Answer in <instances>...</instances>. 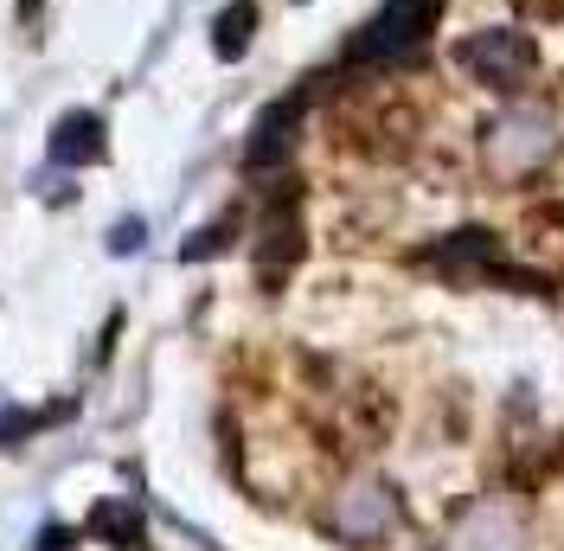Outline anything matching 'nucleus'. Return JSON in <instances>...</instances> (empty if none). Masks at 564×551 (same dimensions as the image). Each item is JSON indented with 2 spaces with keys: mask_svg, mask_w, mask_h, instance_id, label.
Wrapping results in <instances>:
<instances>
[{
  "mask_svg": "<svg viewBox=\"0 0 564 551\" xmlns=\"http://www.w3.org/2000/svg\"><path fill=\"white\" fill-rule=\"evenodd\" d=\"M552 161H558V122H552V109H539V104L500 109L488 122V136H481V168L500 186L532 180V173H545Z\"/></svg>",
  "mask_w": 564,
  "mask_h": 551,
  "instance_id": "1",
  "label": "nucleus"
},
{
  "mask_svg": "<svg viewBox=\"0 0 564 551\" xmlns=\"http://www.w3.org/2000/svg\"><path fill=\"white\" fill-rule=\"evenodd\" d=\"M430 33H436V0H386V7L352 33L347 65H366V71L417 65Z\"/></svg>",
  "mask_w": 564,
  "mask_h": 551,
  "instance_id": "2",
  "label": "nucleus"
},
{
  "mask_svg": "<svg viewBox=\"0 0 564 551\" xmlns=\"http://www.w3.org/2000/svg\"><path fill=\"white\" fill-rule=\"evenodd\" d=\"M456 65L475 84L513 97V90H527L532 71H539V45H532V33H513V26H481V33H468L456 45Z\"/></svg>",
  "mask_w": 564,
  "mask_h": 551,
  "instance_id": "3",
  "label": "nucleus"
},
{
  "mask_svg": "<svg viewBox=\"0 0 564 551\" xmlns=\"http://www.w3.org/2000/svg\"><path fill=\"white\" fill-rule=\"evenodd\" d=\"M302 186L295 180H276L270 206H263V225H257V276L263 289H282V276L302 263Z\"/></svg>",
  "mask_w": 564,
  "mask_h": 551,
  "instance_id": "4",
  "label": "nucleus"
},
{
  "mask_svg": "<svg viewBox=\"0 0 564 551\" xmlns=\"http://www.w3.org/2000/svg\"><path fill=\"white\" fill-rule=\"evenodd\" d=\"M417 263H430V270L449 276V282H520V270L500 257V238L481 231V225L436 238L430 250H417Z\"/></svg>",
  "mask_w": 564,
  "mask_h": 551,
  "instance_id": "5",
  "label": "nucleus"
},
{
  "mask_svg": "<svg viewBox=\"0 0 564 551\" xmlns=\"http://www.w3.org/2000/svg\"><path fill=\"white\" fill-rule=\"evenodd\" d=\"M327 526H334L347 545H379L391 526H398V494H391L386 482H359V487H347V494L334 500Z\"/></svg>",
  "mask_w": 564,
  "mask_h": 551,
  "instance_id": "6",
  "label": "nucleus"
},
{
  "mask_svg": "<svg viewBox=\"0 0 564 551\" xmlns=\"http://www.w3.org/2000/svg\"><path fill=\"white\" fill-rule=\"evenodd\" d=\"M302 116H308V97L302 90L295 97H276V104L263 109L250 141H245V173H276L295 154V141H302Z\"/></svg>",
  "mask_w": 564,
  "mask_h": 551,
  "instance_id": "7",
  "label": "nucleus"
},
{
  "mask_svg": "<svg viewBox=\"0 0 564 551\" xmlns=\"http://www.w3.org/2000/svg\"><path fill=\"white\" fill-rule=\"evenodd\" d=\"M513 250L532 276H564V199L552 206H532L513 231Z\"/></svg>",
  "mask_w": 564,
  "mask_h": 551,
  "instance_id": "8",
  "label": "nucleus"
},
{
  "mask_svg": "<svg viewBox=\"0 0 564 551\" xmlns=\"http://www.w3.org/2000/svg\"><path fill=\"white\" fill-rule=\"evenodd\" d=\"M45 154H52V168H97L109 154V129L97 109H70V116H58V129H52V141H45Z\"/></svg>",
  "mask_w": 564,
  "mask_h": 551,
  "instance_id": "9",
  "label": "nucleus"
},
{
  "mask_svg": "<svg viewBox=\"0 0 564 551\" xmlns=\"http://www.w3.org/2000/svg\"><path fill=\"white\" fill-rule=\"evenodd\" d=\"M359 129H366L359 141H366L372 154H404V148L417 141V109L398 104V97H379V109H372V116H366Z\"/></svg>",
  "mask_w": 564,
  "mask_h": 551,
  "instance_id": "10",
  "label": "nucleus"
},
{
  "mask_svg": "<svg viewBox=\"0 0 564 551\" xmlns=\"http://www.w3.org/2000/svg\"><path fill=\"white\" fill-rule=\"evenodd\" d=\"M84 526H90L104 545H116V551H141V545H148V519H141L135 500H97Z\"/></svg>",
  "mask_w": 564,
  "mask_h": 551,
  "instance_id": "11",
  "label": "nucleus"
},
{
  "mask_svg": "<svg viewBox=\"0 0 564 551\" xmlns=\"http://www.w3.org/2000/svg\"><path fill=\"white\" fill-rule=\"evenodd\" d=\"M250 39H257V7H250V0H231V7L212 20V52H218L225 65H238L250 52Z\"/></svg>",
  "mask_w": 564,
  "mask_h": 551,
  "instance_id": "12",
  "label": "nucleus"
},
{
  "mask_svg": "<svg viewBox=\"0 0 564 551\" xmlns=\"http://www.w3.org/2000/svg\"><path fill=\"white\" fill-rule=\"evenodd\" d=\"M231 225H238V218H218V225H206V231H193V238L180 244V257H186V263H206V257H218V250L231 244Z\"/></svg>",
  "mask_w": 564,
  "mask_h": 551,
  "instance_id": "13",
  "label": "nucleus"
},
{
  "mask_svg": "<svg viewBox=\"0 0 564 551\" xmlns=\"http://www.w3.org/2000/svg\"><path fill=\"white\" fill-rule=\"evenodd\" d=\"M141 238H148V225H141V218H122V225L109 231V250H116V257H129V250H135Z\"/></svg>",
  "mask_w": 564,
  "mask_h": 551,
  "instance_id": "14",
  "label": "nucleus"
},
{
  "mask_svg": "<svg viewBox=\"0 0 564 551\" xmlns=\"http://www.w3.org/2000/svg\"><path fill=\"white\" fill-rule=\"evenodd\" d=\"M33 551H70V532L65 526H45V532L33 539Z\"/></svg>",
  "mask_w": 564,
  "mask_h": 551,
  "instance_id": "15",
  "label": "nucleus"
}]
</instances>
